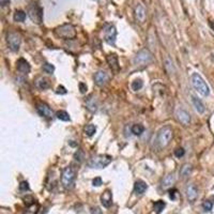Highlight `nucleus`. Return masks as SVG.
I'll return each mask as SVG.
<instances>
[{
  "instance_id": "f257e3e1",
  "label": "nucleus",
  "mask_w": 214,
  "mask_h": 214,
  "mask_svg": "<svg viewBox=\"0 0 214 214\" xmlns=\"http://www.w3.org/2000/svg\"><path fill=\"white\" fill-rule=\"evenodd\" d=\"M173 132L170 126H164L160 130L157 137V143L160 149L166 148L169 145L170 140L172 139Z\"/></svg>"
},
{
  "instance_id": "f03ea898",
  "label": "nucleus",
  "mask_w": 214,
  "mask_h": 214,
  "mask_svg": "<svg viewBox=\"0 0 214 214\" xmlns=\"http://www.w3.org/2000/svg\"><path fill=\"white\" fill-rule=\"evenodd\" d=\"M192 85L195 88V90L200 93L201 95L204 96H208L209 93H210V88L209 86L207 85V82H204V78L201 77L200 75L197 74V73H194L192 75Z\"/></svg>"
},
{
  "instance_id": "7ed1b4c3",
  "label": "nucleus",
  "mask_w": 214,
  "mask_h": 214,
  "mask_svg": "<svg viewBox=\"0 0 214 214\" xmlns=\"http://www.w3.org/2000/svg\"><path fill=\"white\" fill-rule=\"evenodd\" d=\"M112 157L110 155H106V154H101V155H96L93 157L91 160L89 161V167L91 168H105L106 166H108L110 162H112Z\"/></svg>"
},
{
  "instance_id": "20e7f679",
  "label": "nucleus",
  "mask_w": 214,
  "mask_h": 214,
  "mask_svg": "<svg viewBox=\"0 0 214 214\" xmlns=\"http://www.w3.org/2000/svg\"><path fill=\"white\" fill-rule=\"evenodd\" d=\"M75 178H76V170L73 167H66L62 171L61 181L65 188H71L74 185Z\"/></svg>"
},
{
  "instance_id": "39448f33",
  "label": "nucleus",
  "mask_w": 214,
  "mask_h": 214,
  "mask_svg": "<svg viewBox=\"0 0 214 214\" xmlns=\"http://www.w3.org/2000/svg\"><path fill=\"white\" fill-rule=\"evenodd\" d=\"M152 61V55L148 49H143L139 53H137V55L134 58V63L137 66H146Z\"/></svg>"
},
{
  "instance_id": "423d86ee",
  "label": "nucleus",
  "mask_w": 214,
  "mask_h": 214,
  "mask_svg": "<svg viewBox=\"0 0 214 214\" xmlns=\"http://www.w3.org/2000/svg\"><path fill=\"white\" fill-rule=\"evenodd\" d=\"M8 44H9V47L12 51H17L21 47V35L16 32H10L8 34Z\"/></svg>"
},
{
  "instance_id": "0eeeda50",
  "label": "nucleus",
  "mask_w": 214,
  "mask_h": 214,
  "mask_svg": "<svg viewBox=\"0 0 214 214\" xmlns=\"http://www.w3.org/2000/svg\"><path fill=\"white\" fill-rule=\"evenodd\" d=\"M56 33L64 39H73L75 37V29L71 25H63L56 30Z\"/></svg>"
},
{
  "instance_id": "6e6552de",
  "label": "nucleus",
  "mask_w": 214,
  "mask_h": 214,
  "mask_svg": "<svg viewBox=\"0 0 214 214\" xmlns=\"http://www.w3.org/2000/svg\"><path fill=\"white\" fill-rule=\"evenodd\" d=\"M104 37L105 41L108 43L109 45H115L116 37H117V30H116L115 26H108L105 29V33H104Z\"/></svg>"
},
{
  "instance_id": "1a4fd4ad",
  "label": "nucleus",
  "mask_w": 214,
  "mask_h": 214,
  "mask_svg": "<svg viewBox=\"0 0 214 214\" xmlns=\"http://www.w3.org/2000/svg\"><path fill=\"white\" fill-rule=\"evenodd\" d=\"M108 82V75L104 71H99L96 72L94 75V82L96 86L99 87H103L106 85V82Z\"/></svg>"
},
{
  "instance_id": "9d476101",
  "label": "nucleus",
  "mask_w": 214,
  "mask_h": 214,
  "mask_svg": "<svg viewBox=\"0 0 214 214\" xmlns=\"http://www.w3.org/2000/svg\"><path fill=\"white\" fill-rule=\"evenodd\" d=\"M107 63L109 64L110 69H112V71L117 73V72H119L120 70V65H119V61H118V57H117V55L116 54H109L107 56Z\"/></svg>"
},
{
  "instance_id": "9b49d317",
  "label": "nucleus",
  "mask_w": 214,
  "mask_h": 214,
  "mask_svg": "<svg viewBox=\"0 0 214 214\" xmlns=\"http://www.w3.org/2000/svg\"><path fill=\"white\" fill-rule=\"evenodd\" d=\"M37 109L39 114L43 116V117H45V118H51L53 117V110L45 103H39L37 105Z\"/></svg>"
},
{
  "instance_id": "f8f14e48",
  "label": "nucleus",
  "mask_w": 214,
  "mask_h": 214,
  "mask_svg": "<svg viewBox=\"0 0 214 214\" xmlns=\"http://www.w3.org/2000/svg\"><path fill=\"white\" fill-rule=\"evenodd\" d=\"M177 118L183 125H188L190 122V114L187 112H185V110H183V109H180V110L177 112Z\"/></svg>"
},
{
  "instance_id": "ddd939ff",
  "label": "nucleus",
  "mask_w": 214,
  "mask_h": 214,
  "mask_svg": "<svg viewBox=\"0 0 214 214\" xmlns=\"http://www.w3.org/2000/svg\"><path fill=\"white\" fill-rule=\"evenodd\" d=\"M135 16L140 23L145 21L146 19V9L141 3H138L135 7Z\"/></svg>"
},
{
  "instance_id": "4468645a",
  "label": "nucleus",
  "mask_w": 214,
  "mask_h": 214,
  "mask_svg": "<svg viewBox=\"0 0 214 214\" xmlns=\"http://www.w3.org/2000/svg\"><path fill=\"white\" fill-rule=\"evenodd\" d=\"M30 17L32 21L40 24L42 21V10L40 8H37V6H33V9L30 10Z\"/></svg>"
},
{
  "instance_id": "2eb2a0df",
  "label": "nucleus",
  "mask_w": 214,
  "mask_h": 214,
  "mask_svg": "<svg viewBox=\"0 0 214 214\" xmlns=\"http://www.w3.org/2000/svg\"><path fill=\"white\" fill-rule=\"evenodd\" d=\"M17 70L21 72V73H23V74H28L30 72V65H29V63L25 59L21 58L17 61Z\"/></svg>"
},
{
  "instance_id": "dca6fc26",
  "label": "nucleus",
  "mask_w": 214,
  "mask_h": 214,
  "mask_svg": "<svg viewBox=\"0 0 214 214\" xmlns=\"http://www.w3.org/2000/svg\"><path fill=\"white\" fill-rule=\"evenodd\" d=\"M148 188V185L146 184V182H143L141 180H138L135 182V185H134V190H135V193L137 195H143L145 192Z\"/></svg>"
},
{
  "instance_id": "f3484780",
  "label": "nucleus",
  "mask_w": 214,
  "mask_h": 214,
  "mask_svg": "<svg viewBox=\"0 0 214 214\" xmlns=\"http://www.w3.org/2000/svg\"><path fill=\"white\" fill-rule=\"evenodd\" d=\"M101 202L104 207L108 208L112 202V193L109 192L108 190H105L104 193H103L102 197H101Z\"/></svg>"
},
{
  "instance_id": "a211bd4d",
  "label": "nucleus",
  "mask_w": 214,
  "mask_h": 214,
  "mask_svg": "<svg viewBox=\"0 0 214 214\" xmlns=\"http://www.w3.org/2000/svg\"><path fill=\"white\" fill-rule=\"evenodd\" d=\"M197 188L195 187V185L193 184H190V185H187L186 187V195H187V198H188V200L190 201H194L197 197Z\"/></svg>"
},
{
  "instance_id": "6ab92c4d",
  "label": "nucleus",
  "mask_w": 214,
  "mask_h": 214,
  "mask_svg": "<svg viewBox=\"0 0 214 214\" xmlns=\"http://www.w3.org/2000/svg\"><path fill=\"white\" fill-rule=\"evenodd\" d=\"M192 102H193V105H194V107H195V109H196L198 112H200V114L204 112L206 107H204V105L202 104V102H201L200 100L197 99V98H195V96H192Z\"/></svg>"
},
{
  "instance_id": "aec40b11",
  "label": "nucleus",
  "mask_w": 214,
  "mask_h": 214,
  "mask_svg": "<svg viewBox=\"0 0 214 214\" xmlns=\"http://www.w3.org/2000/svg\"><path fill=\"white\" fill-rule=\"evenodd\" d=\"M86 105H87V108L92 112H95V110L98 109V102H96L95 98H93V96H89L88 100H87Z\"/></svg>"
},
{
  "instance_id": "412c9836",
  "label": "nucleus",
  "mask_w": 214,
  "mask_h": 214,
  "mask_svg": "<svg viewBox=\"0 0 214 214\" xmlns=\"http://www.w3.org/2000/svg\"><path fill=\"white\" fill-rule=\"evenodd\" d=\"M173 183H175V177H173V175H168V176H166V177L163 179V181H162V187H163V188H168V187L171 186Z\"/></svg>"
},
{
  "instance_id": "4be33fe9",
  "label": "nucleus",
  "mask_w": 214,
  "mask_h": 214,
  "mask_svg": "<svg viewBox=\"0 0 214 214\" xmlns=\"http://www.w3.org/2000/svg\"><path fill=\"white\" fill-rule=\"evenodd\" d=\"M165 206H166V204H165L164 201H162V200L155 201V202H154V204H153V208H154V211H155V213L160 214L161 212L164 210Z\"/></svg>"
},
{
  "instance_id": "5701e85b",
  "label": "nucleus",
  "mask_w": 214,
  "mask_h": 214,
  "mask_svg": "<svg viewBox=\"0 0 214 214\" xmlns=\"http://www.w3.org/2000/svg\"><path fill=\"white\" fill-rule=\"evenodd\" d=\"M145 132V127L141 124H134L132 126V133L136 136H140Z\"/></svg>"
},
{
  "instance_id": "b1692460",
  "label": "nucleus",
  "mask_w": 214,
  "mask_h": 214,
  "mask_svg": "<svg viewBox=\"0 0 214 214\" xmlns=\"http://www.w3.org/2000/svg\"><path fill=\"white\" fill-rule=\"evenodd\" d=\"M190 171H192V166L188 165V164H185V165H183V167L181 168L180 175L182 176V178H187L190 175Z\"/></svg>"
},
{
  "instance_id": "393cba45",
  "label": "nucleus",
  "mask_w": 214,
  "mask_h": 214,
  "mask_svg": "<svg viewBox=\"0 0 214 214\" xmlns=\"http://www.w3.org/2000/svg\"><path fill=\"white\" fill-rule=\"evenodd\" d=\"M95 132H96V127L93 124H87L85 126V134L87 136H89V137L94 135Z\"/></svg>"
},
{
  "instance_id": "a878e982",
  "label": "nucleus",
  "mask_w": 214,
  "mask_h": 214,
  "mask_svg": "<svg viewBox=\"0 0 214 214\" xmlns=\"http://www.w3.org/2000/svg\"><path fill=\"white\" fill-rule=\"evenodd\" d=\"M26 19V13L23 12V11H16L15 14H14V21H24Z\"/></svg>"
},
{
  "instance_id": "bb28decb",
  "label": "nucleus",
  "mask_w": 214,
  "mask_h": 214,
  "mask_svg": "<svg viewBox=\"0 0 214 214\" xmlns=\"http://www.w3.org/2000/svg\"><path fill=\"white\" fill-rule=\"evenodd\" d=\"M56 116H57L58 119L61 120V121H69L70 120V115L66 112H64V110H59V112H57Z\"/></svg>"
},
{
  "instance_id": "cd10ccee",
  "label": "nucleus",
  "mask_w": 214,
  "mask_h": 214,
  "mask_svg": "<svg viewBox=\"0 0 214 214\" xmlns=\"http://www.w3.org/2000/svg\"><path fill=\"white\" fill-rule=\"evenodd\" d=\"M37 85L40 89L45 90V89H47L48 87H49V82H48V80L46 78H43V77H42V78H40L37 82Z\"/></svg>"
},
{
  "instance_id": "c85d7f7f",
  "label": "nucleus",
  "mask_w": 214,
  "mask_h": 214,
  "mask_svg": "<svg viewBox=\"0 0 214 214\" xmlns=\"http://www.w3.org/2000/svg\"><path fill=\"white\" fill-rule=\"evenodd\" d=\"M143 80H141L140 78L135 79V80L132 82V89L134 90V91L140 90V89L143 88Z\"/></svg>"
},
{
  "instance_id": "c756f323",
  "label": "nucleus",
  "mask_w": 214,
  "mask_h": 214,
  "mask_svg": "<svg viewBox=\"0 0 214 214\" xmlns=\"http://www.w3.org/2000/svg\"><path fill=\"white\" fill-rule=\"evenodd\" d=\"M43 71L45 73H47V74H53L55 71V66L53 64H51V63H45L43 65Z\"/></svg>"
},
{
  "instance_id": "7c9ffc66",
  "label": "nucleus",
  "mask_w": 214,
  "mask_h": 214,
  "mask_svg": "<svg viewBox=\"0 0 214 214\" xmlns=\"http://www.w3.org/2000/svg\"><path fill=\"white\" fill-rule=\"evenodd\" d=\"M165 66H166V69L168 70V72H169V73H171V72L173 73V71H175V70H173L172 62H171V60H170L168 57L165 59Z\"/></svg>"
},
{
  "instance_id": "2f4dec72",
  "label": "nucleus",
  "mask_w": 214,
  "mask_h": 214,
  "mask_svg": "<svg viewBox=\"0 0 214 214\" xmlns=\"http://www.w3.org/2000/svg\"><path fill=\"white\" fill-rule=\"evenodd\" d=\"M212 207H213V202L210 200H206L202 204V208H204V210L206 211V212H209V211L212 210Z\"/></svg>"
},
{
  "instance_id": "473e14b6",
  "label": "nucleus",
  "mask_w": 214,
  "mask_h": 214,
  "mask_svg": "<svg viewBox=\"0 0 214 214\" xmlns=\"http://www.w3.org/2000/svg\"><path fill=\"white\" fill-rule=\"evenodd\" d=\"M19 190H21V192L29 190V184H28L27 181H23V182L19 184Z\"/></svg>"
},
{
  "instance_id": "72a5a7b5",
  "label": "nucleus",
  "mask_w": 214,
  "mask_h": 214,
  "mask_svg": "<svg viewBox=\"0 0 214 214\" xmlns=\"http://www.w3.org/2000/svg\"><path fill=\"white\" fill-rule=\"evenodd\" d=\"M184 153H185V151H184L183 148H178V149L175 150V155H176L177 157H179V159L183 157Z\"/></svg>"
},
{
  "instance_id": "f704fd0d",
  "label": "nucleus",
  "mask_w": 214,
  "mask_h": 214,
  "mask_svg": "<svg viewBox=\"0 0 214 214\" xmlns=\"http://www.w3.org/2000/svg\"><path fill=\"white\" fill-rule=\"evenodd\" d=\"M66 89L63 87V86H59L57 88V90H56V93L57 94H66Z\"/></svg>"
},
{
  "instance_id": "c9c22d12",
  "label": "nucleus",
  "mask_w": 214,
  "mask_h": 214,
  "mask_svg": "<svg viewBox=\"0 0 214 214\" xmlns=\"http://www.w3.org/2000/svg\"><path fill=\"white\" fill-rule=\"evenodd\" d=\"M92 184H93V186H100L102 184V179L101 178H95L92 181Z\"/></svg>"
},
{
  "instance_id": "e433bc0d",
  "label": "nucleus",
  "mask_w": 214,
  "mask_h": 214,
  "mask_svg": "<svg viewBox=\"0 0 214 214\" xmlns=\"http://www.w3.org/2000/svg\"><path fill=\"white\" fill-rule=\"evenodd\" d=\"M79 90H80V93L85 94L86 92H87V86H86V84L80 82V84H79Z\"/></svg>"
},
{
  "instance_id": "4c0bfd02",
  "label": "nucleus",
  "mask_w": 214,
  "mask_h": 214,
  "mask_svg": "<svg viewBox=\"0 0 214 214\" xmlns=\"http://www.w3.org/2000/svg\"><path fill=\"white\" fill-rule=\"evenodd\" d=\"M24 200H25V204H27V206H30V204L34 201V200H33V198L31 197V196H26Z\"/></svg>"
},
{
  "instance_id": "58836bf2",
  "label": "nucleus",
  "mask_w": 214,
  "mask_h": 214,
  "mask_svg": "<svg viewBox=\"0 0 214 214\" xmlns=\"http://www.w3.org/2000/svg\"><path fill=\"white\" fill-rule=\"evenodd\" d=\"M91 214H103V213L100 208L94 207V208H91Z\"/></svg>"
},
{
  "instance_id": "ea45409f",
  "label": "nucleus",
  "mask_w": 214,
  "mask_h": 214,
  "mask_svg": "<svg viewBox=\"0 0 214 214\" xmlns=\"http://www.w3.org/2000/svg\"><path fill=\"white\" fill-rule=\"evenodd\" d=\"M176 193H177V190H171L169 192V197L171 199H176Z\"/></svg>"
},
{
  "instance_id": "a19ab883",
  "label": "nucleus",
  "mask_w": 214,
  "mask_h": 214,
  "mask_svg": "<svg viewBox=\"0 0 214 214\" xmlns=\"http://www.w3.org/2000/svg\"><path fill=\"white\" fill-rule=\"evenodd\" d=\"M9 2H10V0H0V3H1V6H2V7H4V6L9 4Z\"/></svg>"
},
{
  "instance_id": "79ce46f5",
  "label": "nucleus",
  "mask_w": 214,
  "mask_h": 214,
  "mask_svg": "<svg viewBox=\"0 0 214 214\" xmlns=\"http://www.w3.org/2000/svg\"><path fill=\"white\" fill-rule=\"evenodd\" d=\"M210 26H211V28H212V29H214V23H213V21H211V23H210Z\"/></svg>"
}]
</instances>
